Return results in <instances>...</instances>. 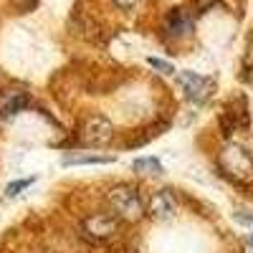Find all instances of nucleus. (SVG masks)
Masks as SVG:
<instances>
[{
    "mask_svg": "<svg viewBox=\"0 0 253 253\" xmlns=\"http://www.w3.org/2000/svg\"><path fill=\"white\" fill-rule=\"evenodd\" d=\"M109 205L117 213V218L126 220V223H137L144 215L142 195L137 193V187H132V185H117V187H112L109 190Z\"/></svg>",
    "mask_w": 253,
    "mask_h": 253,
    "instance_id": "1",
    "label": "nucleus"
},
{
    "mask_svg": "<svg viewBox=\"0 0 253 253\" xmlns=\"http://www.w3.org/2000/svg\"><path fill=\"white\" fill-rule=\"evenodd\" d=\"M220 170L236 182L253 180V157L238 144H225L220 152Z\"/></svg>",
    "mask_w": 253,
    "mask_h": 253,
    "instance_id": "2",
    "label": "nucleus"
},
{
    "mask_svg": "<svg viewBox=\"0 0 253 253\" xmlns=\"http://www.w3.org/2000/svg\"><path fill=\"white\" fill-rule=\"evenodd\" d=\"M79 139L86 147H104V144H109L114 139V126H112V122L107 117L94 114V117H89L86 122L81 124Z\"/></svg>",
    "mask_w": 253,
    "mask_h": 253,
    "instance_id": "3",
    "label": "nucleus"
},
{
    "mask_svg": "<svg viewBox=\"0 0 253 253\" xmlns=\"http://www.w3.org/2000/svg\"><path fill=\"white\" fill-rule=\"evenodd\" d=\"M117 228H119V218H114L109 213H94L89 218H84V223H81L84 236L94 243H104V241L114 238Z\"/></svg>",
    "mask_w": 253,
    "mask_h": 253,
    "instance_id": "4",
    "label": "nucleus"
},
{
    "mask_svg": "<svg viewBox=\"0 0 253 253\" xmlns=\"http://www.w3.org/2000/svg\"><path fill=\"white\" fill-rule=\"evenodd\" d=\"M180 84L185 89V96L195 104H203L210 96V91H213V81L195 71H180Z\"/></svg>",
    "mask_w": 253,
    "mask_h": 253,
    "instance_id": "5",
    "label": "nucleus"
},
{
    "mask_svg": "<svg viewBox=\"0 0 253 253\" xmlns=\"http://www.w3.org/2000/svg\"><path fill=\"white\" fill-rule=\"evenodd\" d=\"M147 213H150L155 220H167L177 213V200L170 190H157V193L150 198V205H147Z\"/></svg>",
    "mask_w": 253,
    "mask_h": 253,
    "instance_id": "6",
    "label": "nucleus"
},
{
    "mask_svg": "<svg viewBox=\"0 0 253 253\" xmlns=\"http://www.w3.org/2000/svg\"><path fill=\"white\" fill-rule=\"evenodd\" d=\"M28 104V91L26 89H0V114L13 117L23 112Z\"/></svg>",
    "mask_w": 253,
    "mask_h": 253,
    "instance_id": "7",
    "label": "nucleus"
},
{
    "mask_svg": "<svg viewBox=\"0 0 253 253\" xmlns=\"http://www.w3.org/2000/svg\"><path fill=\"white\" fill-rule=\"evenodd\" d=\"M165 28H167V33L170 36H175V38H182V36H187L190 31H193V18H190L185 10H172L170 15H167V23H165Z\"/></svg>",
    "mask_w": 253,
    "mask_h": 253,
    "instance_id": "8",
    "label": "nucleus"
},
{
    "mask_svg": "<svg viewBox=\"0 0 253 253\" xmlns=\"http://www.w3.org/2000/svg\"><path fill=\"white\" fill-rule=\"evenodd\" d=\"M134 170L142 172V175H160L162 172V165L155 157H139V160H134Z\"/></svg>",
    "mask_w": 253,
    "mask_h": 253,
    "instance_id": "9",
    "label": "nucleus"
},
{
    "mask_svg": "<svg viewBox=\"0 0 253 253\" xmlns=\"http://www.w3.org/2000/svg\"><path fill=\"white\" fill-rule=\"evenodd\" d=\"M104 162H112V157H91V155H74V157H63V165H104Z\"/></svg>",
    "mask_w": 253,
    "mask_h": 253,
    "instance_id": "10",
    "label": "nucleus"
},
{
    "mask_svg": "<svg viewBox=\"0 0 253 253\" xmlns=\"http://www.w3.org/2000/svg\"><path fill=\"white\" fill-rule=\"evenodd\" d=\"M33 185V177H28V180H15V182H10L8 187H5V195L8 198H15V195H20L26 187H31Z\"/></svg>",
    "mask_w": 253,
    "mask_h": 253,
    "instance_id": "11",
    "label": "nucleus"
},
{
    "mask_svg": "<svg viewBox=\"0 0 253 253\" xmlns=\"http://www.w3.org/2000/svg\"><path fill=\"white\" fill-rule=\"evenodd\" d=\"M147 63H150V66H155V69H160V74H175V66H172V63H167V61H160V58H150Z\"/></svg>",
    "mask_w": 253,
    "mask_h": 253,
    "instance_id": "12",
    "label": "nucleus"
},
{
    "mask_svg": "<svg viewBox=\"0 0 253 253\" xmlns=\"http://www.w3.org/2000/svg\"><path fill=\"white\" fill-rule=\"evenodd\" d=\"M114 3H117L119 8H134V5H137V0H114Z\"/></svg>",
    "mask_w": 253,
    "mask_h": 253,
    "instance_id": "13",
    "label": "nucleus"
},
{
    "mask_svg": "<svg viewBox=\"0 0 253 253\" xmlns=\"http://www.w3.org/2000/svg\"><path fill=\"white\" fill-rule=\"evenodd\" d=\"M236 218H238L241 223H253V215H241V213H238Z\"/></svg>",
    "mask_w": 253,
    "mask_h": 253,
    "instance_id": "14",
    "label": "nucleus"
},
{
    "mask_svg": "<svg viewBox=\"0 0 253 253\" xmlns=\"http://www.w3.org/2000/svg\"><path fill=\"white\" fill-rule=\"evenodd\" d=\"M20 3H36V0H20Z\"/></svg>",
    "mask_w": 253,
    "mask_h": 253,
    "instance_id": "15",
    "label": "nucleus"
},
{
    "mask_svg": "<svg viewBox=\"0 0 253 253\" xmlns=\"http://www.w3.org/2000/svg\"><path fill=\"white\" fill-rule=\"evenodd\" d=\"M251 246H253V236H251Z\"/></svg>",
    "mask_w": 253,
    "mask_h": 253,
    "instance_id": "16",
    "label": "nucleus"
}]
</instances>
